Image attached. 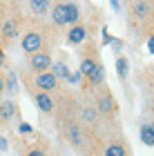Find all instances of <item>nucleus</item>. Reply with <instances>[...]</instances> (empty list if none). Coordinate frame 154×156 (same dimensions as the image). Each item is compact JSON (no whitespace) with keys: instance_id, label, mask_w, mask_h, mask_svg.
I'll return each mask as SVG.
<instances>
[{"instance_id":"b1692460","label":"nucleus","mask_w":154,"mask_h":156,"mask_svg":"<svg viewBox=\"0 0 154 156\" xmlns=\"http://www.w3.org/2000/svg\"><path fill=\"white\" fill-rule=\"evenodd\" d=\"M67 80H69V83H78V80H81V72H78V74H69Z\"/></svg>"},{"instance_id":"412c9836","label":"nucleus","mask_w":154,"mask_h":156,"mask_svg":"<svg viewBox=\"0 0 154 156\" xmlns=\"http://www.w3.org/2000/svg\"><path fill=\"white\" fill-rule=\"evenodd\" d=\"M112 40H114V38H112V36H109V31H107V27H105V29H103V45H112Z\"/></svg>"},{"instance_id":"0eeeda50","label":"nucleus","mask_w":154,"mask_h":156,"mask_svg":"<svg viewBox=\"0 0 154 156\" xmlns=\"http://www.w3.org/2000/svg\"><path fill=\"white\" fill-rule=\"evenodd\" d=\"M36 105H38V109H40V112H52V109H54V101L45 94V91L36 96Z\"/></svg>"},{"instance_id":"f03ea898","label":"nucleus","mask_w":154,"mask_h":156,"mask_svg":"<svg viewBox=\"0 0 154 156\" xmlns=\"http://www.w3.org/2000/svg\"><path fill=\"white\" fill-rule=\"evenodd\" d=\"M56 80H58V78H56L52 72H43V74H38V76H36V85H38V89H43L45 94H47V91H52V89L56 87Z\"/></svg>"},{"instance_id":"a211bd4d","label":"nucleus","mask_w":154,"mask_h":156,"mask_svg":"<svg viewBox=\"0 0 154 156\" xmlns=\"http://www.w3.org/2000/svg\"><path fill=\"white\" fill-rule=\"evenodd\" d=\"M7 89H9L11 91V94H13V91H18V80H16V74H9V78H7Z\"/></svg>"},{"instance_id":"f3484780","label":"nucleus","mask_w":154,"mask_h":156,"mask_svg":"<svg viewBox=\"0 0 154 156\" xmlns=\"http://www.w3.org/2000/svg\"><path fill=\"white\" fill-rule=\"evenodd\" d=\"M105 156H125V150H123V147L121 145H109L107 147V150H105Z\"/></svg>"},{"instance_id":"9d476101","label":"nucleus","mask_w":154,"mask_h":156,"mask_svg":"<svg viewBox=\"0 0 154 156\" xmlns=\"http://www.w3.org/2000/svg\"><path fill=\"white\" fill-rule=\"evenodd\" d=\"M141 140L145 145H150V147H154V132H152V127L150 125H145V127H141Z\"/></svg>"},{"instance_id":"423d86ee","label":"nucleus","mask_w":154,"mask_h":156,"mask_svg":"<svg viewBox=\"0 0 154 156\" xmlns=\"http://www.w3.org/2000/svg\"><path fill=\"white\" fill-rule=\"evenodd\" d=\"M13 114H16V105H13L11 101H5L2 105H0V120H11Z\"/></svg>"},{"instance_id":"aec40b11","label":"nucleus","mask_w":154,"mask_h":156,"mask_svg":"<svg viewBox=\"0 0 154 156\" xmlns=\"http://www.w3.org/2000/svg\"><path fill=\"white\" fill-rule=\"evenodd\" d=\"M31 129H34V127H31L29 123H20V125H18V132H20V134H31Z\"/></svg>"},{"instance_id":"4be33fe9","label":"nucleus","mask_w":154,"mask_h":156,"mask_svg":"<svg viewBox=\"0 0 154 156\" xmlns=\"http://www.w3.org/2000/svg\"><path fill=\"white\" fill-rule=\"evenodd\" d=\"M145 11H148V7H145L143 2H138L136 5V13H138V16H145Z\"/></svg>"},{"instance_id":"bb28decb","label":"nucleus","mask_w":154,"mask_h":156,"mask_svg":"<svg viewBox=\"0 0 154 156\" xmlns=\"http://www.w3.org/2000/svg\"><path fill=\"white\" fill-rule=\"evenodd\" d=\"M0 150H2V152H7V140H5L2 136H0Z\"/></svg>"},{"instance_id":"c756f323","label":"nucleus","mask_w":154,"mask_h":156,"mask_svg":"<svg viewBox=\"0 0 154 156\" xmlns=\"http://www.w3.org/2000/svg\"><path fill=\"white\" fill-rule=\"evenodd\" d=\"M5 87H7V83L2 80V78H0V94H2V91H5Z\"/></svg>"},{"instance_id":"6e6552de","label":"nucleus","mask_w":154,"mask_h":156,"mask_svg":"<svg viewBox=\"0 0 154 156\" xmlns=\"http://www.w3.org/2000/svg\"><path fill=\"white\" fill-rule=\"evenodd\" d=\"M29 7L34 13H45L49 9V0H29Z\"/></svg>"},{"instance_id":"2eb2a0df","label":"nucleus","mask_w":154,"mask_h":156,"mask_svg":"<svg viewBox=\"0 0 154 156\" xmlns=\"http://www.w3.org/2000/svg\"><path fill=\"white\" fill-rule=\"evenodd\" d=\"M98 109L105 112V114H109V112L114 109V103H112V98H109V96H103L101 101H98Z\"/></svg>"},{"instance_id":"f8f14e48","label":"nucleus","mask_w":154,"mask_h":156,"mask_svg":"<svg viewBox=\"0 0 154 156\" xmlns=\"http://www.w3.org/2000/svg\"><path fill=\"white\" fill-rule=\"evenodd\" d=\"M2 34H5V38H7V40L16 38V34H18V29H16V23H13V20H7V23H5V27H2Z\"/></svg>"},{"instance_id":"c85d7f7f","label":"nucleus","mask_w":154,"mask_h":156,"mask_svg":"<svg viewBox=\"0 0 154 156\" xmlns=\"http://www.w3.org/2000/svg\"><path fill=\"white\" fill-rule=\"evenodd\" d=\"M109 2H112V7H114V9L118 11V9H121V2H118V0H109Z\"/></svg>"},{"instance_id":"7c9ffc66","label":"nucleus","mask_w":154,"mask_h":156,"mask_svg":"<svg viewBox=\"0 0 154 156\" xmlns=\"http://www.w3.org/2000/svg\"><path fill=\"white\" fill-rule=\"evenodd\" d=\"M2 62H5V54L0 51V65H2Z\"/></svg>"},{"instance_id":"20e7f679","label":"nucleus","mask_w":154,"mask_h":156,"mask_svg":"<svg viewBox=\"0 0 154 156\" xmlns=\"http://www.w3.org/2000/svg\"><path fill=\"white\" fill-rule=\"evenodd\" d=\"M52 20L56 25H69V18H67V5H56L54 11H52Z\"/></svg>"},{"instance_id":"5701e85b","label":"nucleus","mask_w":154,"mask_h":156,"mask_svg":"<svg viewBox=\"0 0 154 156\" xmlns=\"http://www.w3.org/2000/svg\"><path fill=\"white\" fill-rule=\"evenodd\" d=\"M96 118V112L94 109H85V120H94Z\"/></svg>"},{"instance_id":"dca6fc26","label":"nucleus","mask_w":154,"mask_h":156,"mask_svg":"<svg viewBox=\"0 0 154 156\" xmlns=\"http://www.w3.org/2000/svg\"><path fill=\"white\" fill-rule=\"evenodd\" d=\"M116 74L121 76V78H125V76H127V60H125L123 56L116 60Z\"/></svg>"},{"instance_id":"9b49d317","label":"nucleus","mask_w":154,"mask_h":156,"mask_svg":"<svg viewBox=\"0 0 154 156\" xmlns=\"http://www.w3.org/2000/svg\"><path fill=\"white\" fill-rule=\"evenodd\" d=\"M96 67H98V65H96L94 60H89V58H87V60H83V62H81V74L89 78V76L96 72Z\"/></svg>"},{"instance_id":"6ab92c4d","label":"nucleus","mask_w":154,"mask_h":156,"mask_svg":"<svg viewBox=\"0 0 154 156\" xmlns=\"http://www.w3.org/2000/svg\"><path fill=\"white\" fill-rule=\"evenodd\" d=\"M103 74H105V69H103V65H101V67H96V72H94L92 76H89V80H92L94 85H98V83L103 80Z\"/></svg>"},{"instance_id":"7ed1b4c3","label":"nucleus","mask_w":154,"mask_h":156,"mask_svg":"<svg viewBox=\"0 0 154 156\" xmlns=\"http://www.w3.org/2000/svg\"><path fill=\"white\" fill-rule=\"evenodd\" d=\"M31 67L36 69V72L43 74V72H47V69L52 67V58H49L47 54H40V51H38V54L31 56Z\"/></svg>"},{"instance_id":"39448f33","label":"nucleus","mask_w":154,"mask_h":156,"mask_svg":"<svg viewBox=\"0 0 154 156\" xmlns=\"http://www.w3.org/2000/svg\"><path fill=\"white\" fill-rule=\"evenodd\" d=\"M85 38H87L85 27H72V29H69V34H67V40L72 42V45H81Z\"/></svg>"},{"instance_id":"cd10ccee","label":"nucleus","mask_w":154,"mask_h":156,"mask_svg":"<svg viewBox=\"0 0 154 156\" xmlns=\"http://www.w3.org/2000/svg\"><path fill=\"white\" fill-rule=\"evenodd\" d=\"M148 49H150V51H152V54H154V36H152V38H150V40H148Z\"/></svg>"},{"instance_id":"1a4fd4ad","label":"nucleus","mask_w":154,"mask_h":156,"mask_svg":"<svg viewBox=\"0 0 154 156\" xmlns=\"http://www.w3.org/2000/svg\"><path fill=\"white\" fill-rule=\"evenodd\" d=\"M52 74H54L56 78H65V80H67L72 72H69V67L65 65V62H56V65H54V72H52Z\"/></svg>"},{"instance_id":"a878e982","label":"nucleus","mask_w":154,"mask_h":156,"mask_svg":"<svg viewBox=\"0 0 154 156\" xmlns=\"http://www.w3.org/2000/svg\"><path fill=\"white\" fill-rule=\"evenodd\" d=\"M112 45H114V49H116V51H118V49H121V47H123V42L114 38V40H112Z\"/></svg>"},{"instance_id":"393cba45","label":"nucleus","mask_w":154,"mask_h":156,"mask_svg":"<svg viewBox=\"0 0 154 156\" xmlns=\"http://www.w3.org/2000/svg\"><path fill=\"white\" fill-rule=\"evenodd\" d=\"M27 156H45V152H43V150H31Z\"/></svg>"},{"instance_id":"f257e3e1","label":"nucleus","mask_w":154,"mask_h":156,"mask_svg":"<svg viewBox=\"0 0 154 156\" xmlns=\"http://www.w3.org/2000/svg\"><path fill=\"white\" fill-rule=\"evenodd\" d=\"M40 45H43V38H40V34H27V36L23 38V49L27 54H38Z\"/></svg>"},{"instance_id":"ddd939ff","label":"nucleus","mask_w":154,"mask_h":156,"mask_svg":"<svg viewBox=\"0 0 154 156\" xmlns=\"http://www.w3.org/2000/svg\"><path fill=\"white\" fill-rule=\"evenodd\" d=\"M67 5V18H69V25H76L78 23V7L74 2H65Z\"/></svg>"},{"instance_id":"4468645a","label":"nucleus","mask_w":154,"mask_h":156,"mask_svg":"<svg viewBox=\"0 0 154 156\" xmlns=\"http://www.w3.org/2000/svg\"><path fill=\"white\" fill-rule=\"evenodd\" d=\"M69 138L74 145H83V136H81V127L78 125H69Z\"/></svg>"},{"instance_id":"2f4dec72","label":"nucleus","mask_w":154,"mask_h":156,"mask_svg":"<svg viewBox=\"0 0 154 156\" xmlns=\"http://www.w3.org/2000/svg\"><path fill=\"white\" fill-rule=\"evenodd\" d=\"M150 127H152V132H154V125H150Z\"/></svg>"}]
</instances>
